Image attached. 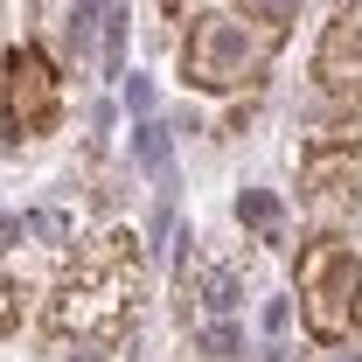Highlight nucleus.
I'll return each instance as SVG.
<instances>
[{
    "label": "nucleus",
    "mask_w": 362,
    "mask_h": 362,
    "mask_svg": "<svg viewBox=\"0 0 362 362\" xmlns=\"http://www.w3.org/2000/svg\"><path fill=\"white\" fill-rule=\"evenodd\" d=\"M133 300H139V244L126 230H112V237H98L77 272L63 279V293H56V327L63 334H84L98 349H119L126 341V327H133Z\"/></svg>",
    "instance_id": "1"
},
{
    "label": "nucleus",
    "mask_w": 362,
    "mask_h": 362,
    "mask_svg": "<svg viewBox=\"0 0 362 362\" xmlns=\"http://www.w3.org/2000/svg\"><path fill=\"white\" fill-rule=\"evenodd\" d=\"M286 49V21L279 14H251V7H216L188 28L181 42V84L188 90H244L272 70V56Z\"/></svg>",
    "instance_id": "2"
},
{
    "label": "nucleus",
    "mask_w": 362,
    "mask_h": 362,
    "mask_svg": "<svg viewBox=\"0 0 362 362\" xmlns=\"http://www.w3.org/2000/svg\"><path fill=\"white\" fill-rule=\"evenodd\" d=\"M293 286H300V320H307V334H314L320 349H341V341L356 334V320H362V258L334 230H320L314 244L293 258Z\"/></svg>",
    "instance_id": "3"
},
{
    "label": "nucleus",
    "mask_w": 362,
    "mask_h": 362,
    "mask_svg": "<svg viewBox=\"0 0 362 362\" xmlns=\"http://www.w3.org/2000/svg\"><path fill=\"white\" fill-rule=\"evenodd\" d=\"M300 202L320 230L349 223L362 209V126H320L300 146Z\"/></svg>",
    "instance_id": "4"
},
{
    "label": "nucleus",
    "mask_w": 362,
    "mask_h": 362,
    "mask_svg": "<svg viewBox=\"0 0 362 362\" xmlns=\"http://www.w3.org/2000/svg\"><path fill=\"white\" fill-rule=\"evenodd\" d=\"M0 119L14 139H49L63 119V77L35 42H21L7 56V77H0Z\"/></svg>",
    "instance_id": "5"
},
{
    "label": "nucleus",
    "mask_w": 362,
    "mask_h": 362,
    "mask_svg": "<svg viewBox=\"0 0 362 362\" xmlns=\"http://www.w3.org/2000/svg\"><path fill=\"white\" fill-rule=\"evenodd\" d=\"M314 77H320V90L356 98V84H362V0L327 21V35H320V49H314Z\"/></svg>",
    "instance_id": "6"
},
{
    "label": "nucleus",
    "mask_w": 362,
    "mask_h": 362,
    "mask_svg": "<svg viewBox=\"0 0 362 362\" xmlns=\"http://www.w3.org/2000/svg\"><path fill=\"white\" fill-rule=\"evenodd\" d=\"M133 160L146 175H168V160H175V133L160 126V119H139L133 126Z\"/></svg>",
    "instance_id": "7"
},
{
    "label": "nucleus",
    "mask_w": 362,
    "mask_h": 362,
    "mask_svg": "<svg viewBox=\"0 0 362 362\" xmlns=\"http://www.w3.org/2000/svg\"><path fill=\"white\" fill-rule=\"evenodd\" d=\"M237 223H251L258 237H279V195H265V188H244V195H237Z\"/></svg>",
    "instance_id": "8"
},
{
    "label": "nucleus",
    "mask_w": 362,
    "mask_h": 362,
    "mask_svg": "<svg viewBox=\"0 0 362 362\" xmlns=\"http://www.w3.org/2000/svg\"><path fill=\"white\" fill-rule=\"evenodd\" d=\"M98 21H105V70L126 77V7H98Z\"/></svg>",
    "instance_id": "9"
},
{
    "label": "nucleus",
    "mask_w": 362,
    "mask_h": 362,
    "mask_svg": "<svg viewBox=\"0 0 362 362\" xmlns=\"http://www.w3.org/2000/svg\"><path fill=\"white\" fill-rule=\"evenodd\" d=\"M28 230H35V237H49V244H63V237H70V216H63V209H35V216H28Z\"/></svg>",
    "instance_id": "10"
},
{
    "label": "nucleus",
    "mask_w": 362,
    "mask_h": 362,
    "mask_svg": "<svg viewBox=\"0 0 362 362\" xmlns=\"http://www.w3.org/2000/svg\"><path fill=\"white\" fill-rule=\"evenodd\" d=\"M14 327H21V286L0 272V334H14Z\"/></svg>",
    "instance_id": "11"
},
{
    "label": "nucleus",
    "mask_w": 362,
    "mask_h": 362,
    "mask_svg": "<svg viewBox=\"0 0 362 362\" xmlns=\"http://www.w3.org/2000/svg\"><path fill=\"white\" fill-rule=\"evenodd\" d=\"M202 349H209V356H237V349H244V334H237L230 320H216V327H202Z\"/></svg>",
    "instance_id": "12"
},
{
    "label": "nucleus",
    "mask_w": 362,
    "mask_h": 362,
    "mask_svg": "<svg viewBox=\"0 0 362 362\" xmlns=\"http://www.w3.org/2000/svg\"><path fill=\"white\" fill-rule=\"evenodd\" d=\"M126 105H133V112H153V77H126Z\"/></svg>",
    "instance_id": "13"
},
{
    "label": "nucleus",
    "mask_w": 362,
    "mask_h": 362,
    "mask_svg": "<svg viewBox=\"0 0 362 362\" xmlns=\"http://www.w3.org/2000/svg\"><path fill=\"white\" fill-rule=\"evenodd\" d=\"M286 320H293V307H286V300H272V307H265V334H286Z\"/></svg>",
    "instance_id": "14"
},
{
    "label": "nucleus",
    "mask_w": 362,
    "mask_h": 362,
    "mask_svg": "<svg viewBox=\"0 0 362 362\" xmlns=\"http://www.w3.org/2000/svg\"><path fill=\"white\" fill-rule=\"evenodd\" d=\"M175 7H181V0H168V14H175Z\"/></svg>",
    "instance_id": "15"
}]
</instances>
